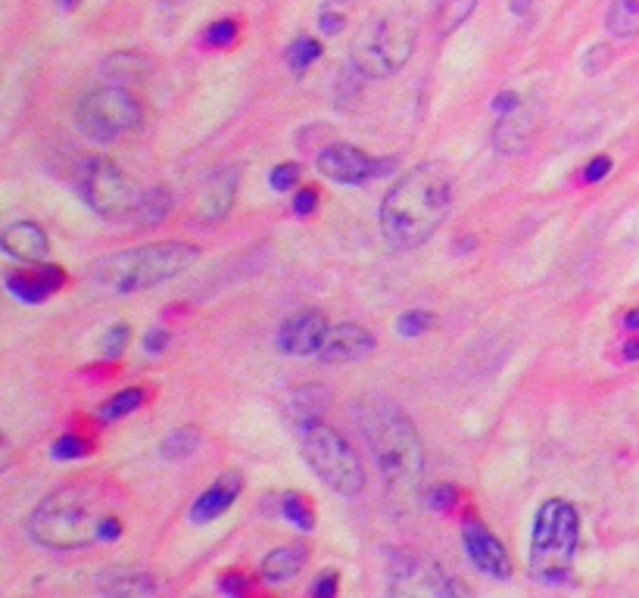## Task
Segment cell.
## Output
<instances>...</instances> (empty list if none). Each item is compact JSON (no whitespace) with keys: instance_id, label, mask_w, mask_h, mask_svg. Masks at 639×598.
Wrapping results in <instances>:
<instances>
[{"instance_id":"25","label":"cell","mask_w":639,"mask_h":598,"mask_svg":"<svg viewBox=\"0 0 639 598\" xmlns=\"http://www.w3.org/2000/svg\"><path fill=\"white\" fill-rule=\"evenodd\" d=\"M605 25L615 37H637L639 35V0H611Z\"/></svg>"},{"instance_id":"42","label":"cell","mask_w":639,"mask_h":598,"mask_svg":"<svg viewBox=\"0 0 639 598\" xmlns=\"http://www.w3.org/2000/svg\"><path fill=\"white\" fill-rule=\"evenodd\" d=\"M344 22H347V17L344 13H337L334 7H322V13H318V29L325 32V35H337L340 29H344Z\"/></svg>"},{"instance_id":"33","label":"cell","mask_w":639,"mask_h":598,"mask_svg":"<svg viewBox=\"0 0 639 598\" xmlns=\"http://www.w3.org/2000/svg\"><path fill=\"white\" fill-rule=\"evenodd\" d=\"M88 453H91V443L85 436L75 434L59 436L54 446H51V455H54L56 461H75V458H85Z\"/></svg>"},{"instance_id":"43","label":"cell","mask_w":639,"mask_h":598,"mask_svg":"<svg viewBox=\"0 0 639 598\" xmlns=\"http://www.w3.org/2000/svg\"><path fill=\"white\" fill-rule=\"evenodd\" d=\"M165 346H169V330L165 327H150L144 334V349L150 356H160L165 352Z\"/></svg>"},{"instance_id":"29","label":"cell","mask_w":639,"mask_h":598,"mask_svg":"<svg viewBox=\"0 0 639 598\" xmlns=\"http://www.w3.org/2000/svg\"><path fill=\"white\" fill-rule=\"evenodd\" d=\"M281 514H284L296 530H303V533H310L312 526H315V511H312L310 499L300 496V492H284V496H281Z\"/></svg>"},{"instance_id":"10","label":"cell","mask_w":639,"mask_h":598,"mask_svg":"<svg viewBox=\"0 0 639 598\" xmlns=\"http://www.w3.org/2000/svg\"><path fill=\"white\" fill-rule=\"evenodd\" d=\"M383 598H456V586L431 555L393 552L387 564Z\"/></svg>"},{"instance_id":"2","label":"cell","mask_w":639,"mask_h":598,"mask_svg":"<svg viewBox=\"0 0 639 598\" xmlns=\"http://www.w3.org/2000/svg\"><path fill=\"white\" fill-rule=\"evenodd\" d=\"M110 514L112 496L107 487L91 480L63 483L37 502L25 521V533L47 552H82L100 543Z\"/></svg>"},{"instance_id":"16","label":"cell","mask_w":639,"mask_h":598,"mask_svg":"<svg viewBox=\"0 0 639 598\" xmlns=\"http://www.w3.org/2000/svg\"><path fill=\"white\" fill-rule=\"evenodd\" d=\"M3 284L19 303L41 306L44 300H51L66 284V272L59 265H35V269H22V272H7Z\"/></svg>"},{"instance_id":"22","label":"cell","mask_w":639,"mask_h":598,"mask_svg":"<svg viewBox=\"0 0 639 598\" xmlns=\"http://www.w3.org/2000/svg\"><path fill=\"white\" fill-rule=\"evenodd\" d=\"M147 69H150V63L141 54H134V51H119V54L107 56L104 66H100V73L107 75L112 85H122V88H126V81L144 78Z\"/></svg>"},{"instance_id":"21","label":"cell","mask_w":639,"mask_h":598,"mask_svg":"<svg viewBox=\"0 0 639 598\" xmlns=\"http://www.w3.org/2000/svg\"><path fill=\"white\" fill-rule=\"evenodd\" d=\"M310 564V545H278L272 548L262 564H259V574L266 583H288L293 580L303 567Z\"/></svg>"},{"instance_id":"45","label":"cell","mask_w":639,"mask_h":598,"mask_svg":"<svg viewBox=\"0 0 639 598\" xmlns=\"http://www.w3.org/2000/svg\"><path fill=\"white\" fill-rule=\"evenodd\" d=\"M122 530H126V524H122L116 514H110V518H107V524H104V533H100V543H112V540H119V536H122Z\"/></svg>"},{"instance_id":"24","label":"cell","mask_w":639,"mask_h":598,"mask_svg":"<svg viewBox=\"0 0 639 598\" xmlns=\"http://www.w3.org/2000/svg\"><path fill=\"white\" fill-rule=\"evenodd\" d=\"M477 10V0H437L434 10V32L437 37L453 35L456 29H462L468 17Z\"/></svg>"},{"instance_id":"4","label":"cell","mask_w":639,"mask_h":598,"mask_svg":"<svg viewBox=\"0 0 639 598\" xmlns=\"http://www.w3.org/2000/svg\"><path fill=\"white\" fill-rule=\"evenodd\" d=\"M201 259V247L184 240L147 243L107 255L94 269V284L107 293H141L184 274Z\"/></svg>"},{"instance_id":"41","label":"cell","mask_w":639,"mask_h":598,"mask_svg":"<svg viewBox=\"0 0 639 598\" xmlns=\"http://www.w3.org/2000/svg\"><path fill=\"white\" fill-rule=\"evenodd\" d=\"M318 209V191L315 187H300L296 197H293V213L300 218L312 216Z\"/></svg>"},{"instance_id":"14","label":"cell","mask_w":639,"mask_h":598,"mask_svg":"<svg viewBox=\"0 0 639 598\" xmlns=\"http://www.w3.org/2000/svg\"><path fill=\"white\" fill-rule=\"evenodd\" d=\"M97 592L104 598H163V586L144 567L112 564L97 574Z\"/></svg>"},{"instance_id":"37","label":"cell","mask_w":639,"mask_h":598,"mask_svg":"<svg viewBox=\"0 0 639 598\" xmlns=\"http://www.w3.org/2000/svg\"><path fill=\"white\" fill-rule=\"evenodd\" d=\"M219 589L225 592V598H247V592H250V580H247L240 570H225L219 577Z\"/></svg>"},{"instance_id":"34","label":"cell","mask_w":639,"mask_h":598,"mask_svg":"<svg viewBox=\"0 0 639 598\" xmlns=\"http://www.w3.org/2000/svg\"><path fill=\"white\" fill-rule=\"evenodd\" d=\"M128 340H131V327L128 325H112L104 337H100V356L112 362V359H119L122 352H126Z\"/></svg>"},{"instance_id":"1","label":"cell","mask_w":639,"mask_h":598,"mask_svg":"<svg viewBox=\"0 0 639 598\" xmlns=\"http://www.w3.org/2000/svg\"><path fill=\"white\" fill-rule=\"evenodd\" d=\"M456 199L453 172L443 163H421L409 168L400 182L387 191L381 203V235L400 250H419L437 235Z\"/></svg>"},{"instance_id":"5","label":"cell","mask_w":639,"mask_h":598,"mask_svg":"<svg viewBox=\"0 0 639 598\" xmlns=\"http://www.w3.org/2000/svg\"><path fill=\"white\" fill-rule=\"evenodd\" d=\"M581 545V511L567 499H546L533 514L528 567L543 586H562L574 570Z\"/></svg>"},{"instance_id":"15","label":"cell","mask_w":639,"mask_h":598,"mask_svg":"<svg viewBox=\"0 0 639 598\" xmlns=\"http://www.w3.org/2000/svg\"><path fill=\"white\" fill-rule=\"evenodd\" d=\"M378 349L375 334L362 325H334L325 334V344L318 349V362L325 365H347L362 362Z\"/></svg>"},{"instance_id":"6","label":"cell","mask_w":639,"mask_h":598,"mask_svg":"<svg viewBox=\"0 0 639 598\" xmlns=\"http://www.w3.org/2000/svg\"><path fill=\"white\" fill-rule=\"evenodd\" d=\"M419 44V22L405 10L371 19L353 41L349 66L362 78H390L412 59Z\"/></svg>"},{"instance_id":"32","label":"cell","mask_w":639,"mask_h":598,"mask_svg":"<svg viewBox=\"0 0 639 598\" xmlns=\"http://www.w3.org/2000/svg\"><path fill=\"white\" fill-rule=\"evenodd\" d=\"M238 35H240V29L235 19H219V22H213V25L206 29L203 44H206V47H219V51H225V47L238 44Z\"/></svg>"},{"instance_id":"28","label":"cell","mask_w":639,"mask_h":598,"mask_svg":"<svg viewBox=\"0 0 639 598\" xmlns=\"http://www.w3.org/2000/svg\"><path fill=\"white\" fill-rule=\"evenodd\" d=\"M169 206H172L169 191H165V187H153V191H147V194H138V206H134L131 218L141 221V225H160L165 218V213H169Z\"/></svg>"},{"instance_id":"44","label":"cell","mask_w":639,"mask_h":598,"mask_svg":"<svg viewBox=\"0 0 639 598\" xmlns=\"http://www.w3.org/2000/svg\"><path fill=\"white\" fill-rule=\"evenodd\" d=\"M518 107H521V94L502 91L494 97V112H499V116H509V112H515Z\"/></svg>"},{"instance_id":"13","label":"cell","mask_w":639,"mask_h":598,"mask_svg":"<svg viewBox=\"0 0 639 598\" xmlns=\"http://www.w3.org/2000/svg\"><path fill=\"white\" fill-rule=\"evenodd\" d=\"M328 318L318 308H303L291 318H284L278 334H274V346L278 352L293 356V359H306V356H318V349L325 344L328 334Z\"/></svg>"},{"instance_id":"35","label":"cell","mask_w":639,"mask_h":598,"mask_svg":"<svg viewBox=\"0 0 639 598\" xmlns=\"http://www.w3.org/2000/svg\"><path fill=\"white\" fill-rule=\"evenodd\" d=\"M300 175H303V168L296 163H281L269 172V184H272V191H278V194H288V191H293L300 184Z\"/></svg>"},{"instance_id":"9","label":"cell","mask_w":639,"mask_h":598,"mask_svg":"<svg viewBox=\"0 0 639 598\" xmlns=\"http://www.w3.org/2000/svg\"><path fill=\"white\" fill-rule=\"evenodd\" d=\"M75 194L100 218H126L138 206L134 184L107 156H88L75 165Z\"/></svg>"},{"instance_id":"20","label":"cell","mask_w":639,"mask_h":598,"mask_svg":"<svg viewBox=\"0 0 639 598\" xmlns=\"http://www.w3.org/2000/svg\"><path fill=\"white\" fill-rule=\"evenodd\" d=\"M235 191H238V168H225L216 172L209 182H206V194L201 199V221L206 225H216L221 218L231 213L235 206Z\"/></svg>"},{"instance_id":"12","label":"cell","mask_w":639,"mask_h":598,"mask_svg":"<svg viewBox=\"0 0 639 598\" xmlns=\"http://www.w3.org/2000/svg\"><path fill=\"white\" fill-rule=\"evenodd\" d=\"M315 165L334 184H366L368 178H378L393 163H378L353 144H328L318 153Z\"/></svg>"},{"instance_id":"18","label":"cell","mask_w":639,"mask_h":598,"mask_svg":"<svg viewBox=\"0 0 639 598\" xmlns=\"http://www.w3.org/2000/svg\"><path fill=\"white\" fill-rule=\"evenodd\" d=\"M0 247H3V253L25 262V265H37L51 250V240L35 221H13L0 231Z\"/></svg>"},{"instance_id":"11","label":"cell","mask_w":639,"mask_h":598,"mask_svg":"<svg viewBox=\"0 0 639 598\" xmlns=\"http://www.w3.org/2000/svg\"><path fill=\"white\" fill-rule=\"evenodd\" d=\"M462 545H465L468 562L475 564L480 574H487L490 580H511L515 564H511L509 548L484 521L477 518L462 521Z\"/></svg>"},{"instance_id":"7","label":"cell","mask_w":639,"mask_h":598,"mask_svg":"<svg viewBox=\"0 0 639 598\" xmlns=\"http://www.w3.org/2000/svg\"><path fill=\"white\" fill-rule=\"evenodd\" d=\"M300 453L306 458L315 477L344 499H356L366 490V468L359 455L353 453L347 436L340 434L334 424H325L315 417L310 424H300Z\"/></svg>"},{"instance_id":"19","label":"cell","mask_w":639,"mask_h":598,"mask_svg":"<svg viewBox=\"0 0 639 598\" xmlns=\"http://www.w3.org/2000/svg\"><path fill=\"white\" fill-rule=\"evenodd\" d=\"M533 134H537V126H533V116L528 112V107H521L509 112V116H499V126L494 131V144L499 153L506 156H521L528 153V146L533 144Z\"/></svg>"},{"instance_id":"47","label":"cell","mask_w":639,"mask_h":598,"mask_svg":"<svg viewBox=\"0 0 639 598\" xmlns=\"http://www.w3.org/2000/svg\"><path fill=\"white\" fill-rule=\"evenodd\" d=\"M624 327H627V330H639V308H630V312L624 315Z\"/></svg>"},{"instance_id":"3","label":"cell","mask_w":639,"mask_h":598,"mask_svg":"<svg viewBox=\"0 0 639 598\" xmlns=\"http://www.w3.org/2000/svg\"><path fill=\"white\" fill-rule=\"evenodd\" d=\"M356 424L383 483L390 490H409L424 468V443L412 417L387 399H362L356 405Z\"/></svg>"},{"instance_id":"30","label":"cell","mask_w":639,"mask_h":598,"mask_svg":"<svg viewBox=\"0 0 639 598\" xmlns=\"http://www.w3.org/2000/svg\"><path fill=\"white\" fill-rule=\"evenodd\" d=\"M318 59H322V44L315 37H296L288 47V66L296 75L306 73L312 63H318Z\"/></svg>"},{"instance_id":"27","label":"cell","mask_w":639,"mask_h":598,"mask_svg":"<svg viewBox=\"0 0 639 598\" xmlns=\"http://www.w3.org/2000/svg\"><path fill=\"white\" fill-rule=\"evenodd\" d=\"M144 390L141 387H128L122 393H116L110 396L100 409H97V421H104V424H110V421H119V417L131 415V412H138L141 405H144Z\"/></svg>"},{"instance_id":"31","label":"cell","mask_w":639,"mask_h":598,"mask_svg":"<svg viewBox=\"0 0 639 598\" xmlns=\"http://www.w3.org/2000/svg\"><path fill=\"white\" fill-rule=\"evenodd\" d=\"M434 325H437V315H434V312L412 308V312H402L400 318H397V334H400V337H409V340H415V337H424L427 330H434Z\"/></svg>"},{"instance_id":"49","label":"cell","mask_w":639,"mask_h":598,"mask_svg":"<svg viewBox=\"0 0 639 598\" xmlns=\"http://www.w3.org/2000/svg\"><path fill=\"white\" fill-rule=\"evenodd\" d=\"M528 7H530V0H511V10H515V13H524Z\"/></svg>"},{"instance_id":"26","label":"cell","mask_w":639,"mask_h":598,"mask_svg":"<svg viewBox=\"0 0 639 598\" xmlns=\"http://www.w3.org/2000/svg\"><path fill=\"white\" fill-rule=\"evenodd\" d=\"M201 449V431L184 424V427H175L172 434L165 436L160 443V455L165 461H182V458H191V455Z\"/></svg>"},{"instance_id":"48","label":"cell","mask_w":639,"mask_h":598,"mask_svg":"<svg viewBox=\"0 0 639 598\" xmlns=\"http://www.w3.org/2000/svg\"><path fill=\"white\" fill-rule=\"evenodd\" d=\"M475 247H477V237H462V240H458V253L462 255L472 253Z\"/></svg>"},{"instance_id":"17","label":"cell","mask_w":639,"mask_h":598,"mask_svg":"<svg viewBox=\"0 0 639 598\" xmlns=\"http://www.w3.org/2000/svg\"><path fill=\"white\" fill-rule=\"evenodd\" d=\"M240 490H243V474L240 471H221L216 477V483L213 487H206V490L194 499V505H191V521L194 524H213V521H219L225 511H231V505L238 502Z\"/></svg>"},{"instance_id":"36","label":"cell","mask_w":639,"mask_h":598,"mask_svg":"<svg viewBox=\"0 0 639 598\" xmlns=\"http://www.w3.org/2000/svg\"><path fill=\"white\" fill-rule=\"evenodd\" d=\"M458 502V490L453 483H434L431 490H427V505L434 508V511H453Z\"/></svg>"},{"instance_id":"46","label":"cell","mask_w":639,"mask_h":598,"mask_svg":"<svg viewBox=\"0 0 639 598\" xmlns=\"http://www.w3.org/2000/svg\"><path fill=\"white\" fill-rule=\"evenodd\" d=\"M624 359L627 362H639V340H627L624 344Z\"/></svg>"},{"instance_id":"8","label":"cell","mask_w":639,"mask_h":598,"mask_svg":"<svg viewBox=\"0 0 639 598\" xmlns=\"http://www.w3.org/2000/svg\"><path fill=\"white\" fill-rule=\"evenodd\" d=\"M141 122V107L122 85L94 88L75 104V126L94 144H112Z\"/></svg>"},{"instance_id":"38","label":"cell","mask_w":639,"mask_h":598,"mask_svg":"<svg viewBox=\"0 0 639 598\" xmlns=\"http://www.w3.org/2000/svg\"><path fill=\"white\" fill-rule=\"evenodd\" d=\"M337 589H340V577H337V570L328 567V570H322L315 583H312L310 598H337Z\"/></svg>"},{"instance_id":"39","label":"cell","mask_w":639,"mask_h":598,"mask_svg":"<svg viewBox=\"0 0 639 598\" xmlns=\"http://www.w3.org/2000/svg\"><path fill=\"white\" fill-rule=\"evenodd\" d=\"M608 63H611V47L608 44H593L584 54V73L599 75Z\"/></svg>"},{"instance_id":"23","label":"cell","mask_w":639,"mask_h":598,"mask_svg":"<svg viewBox=\"0 0 639 598\" xmlns=\"http://www.w3.org/2000/svg\"><path fill=\"white\" fill-rule=\"evenodd\" d=\"M325 405H328V390H322V387H303L300 393H293L291 409H288L291 424L300 427V424H310L315 417H322Z\"/></svg>"},{"instance_id":"40","label":"cell","mask_w":639,"mask_h":598,"mask_svg":"<svg viewBox=\"0 0 639 598\" xmlns=\"http://www.w3.org/2000/svg\"><path fill=\"white\" fill-rule=\"evenodd\" d=\"M611 156H593L589 163H586V168H584V182L586 184H599V182H605L608 175H611Z\"/></svg>"},{"instance_id":"50","label":"cell","mask_w":639,"mask_h":598,"mask_svg":"<svg viewBox=\"0 0 639 598\" xmlns=\"http://www.w3.org/2000/svg\"><path fill=\"white\" fill-rule=\"evenodd\" d=\"M59 7L63 10H73V7H78V0H59Z\"/></svg>"}]
</instances>
